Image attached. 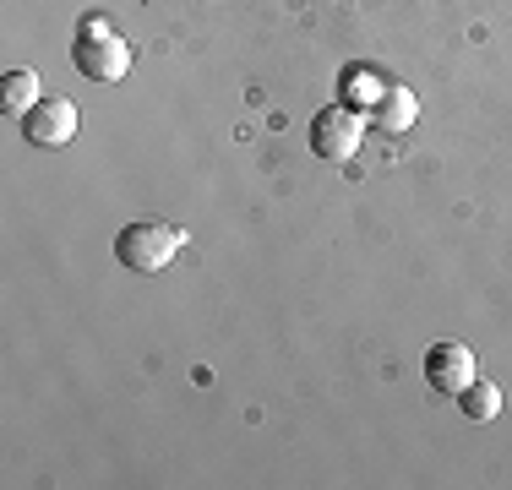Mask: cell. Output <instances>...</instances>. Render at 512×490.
<instances>
[{"label": "cell", "mask_w": 512, "mask_h": 490, "mask_svg": "<svg viewBox=\"0 0 512 490\" xmlns=\"http://www.w3.org/2000/svg\"><path fill=\"white\" fill-rule=\"evenodd\" d=\"M180 245H186V229L164 224V218H131V224L115 235V256H120V267H131V273H164V267L180 256Z\"/></svg>", "instance_id": "6da1fadb"}, {"label": "cell", "mask_w": 512, "mask_h": 490, "mask_svg": "<svg viewBox=\"0 0 512 490\" xmlns=\"http://www.w3.org/2000/svg\"><path fill=\"white\" fill-rule=\"evenodd\" d=\"M425 382L436 392H447V398H458V392L474 382V349L469 343H453V338L425 349Z\"/></svg>", "instance_id": "5b68a950"}, {"label": "cell", "mask_w": 512, "mask_h": 490, "mask_svg": "<svg viewBox=\"0 0 512 490\" xmlns=\"http://www.w3.org/2000/svg\"><path fill=\"white\" fill-rule=\"evenodd\" d=\"M458 409L469 414V420H496L502 414V387H491V382H469L458 392Z\"/></svg>", "instance_id": "ba28073f"}, {"label": "cell", "mask_w": 512, "mask_h": 490, "mask_svg": "<svg viewBox=\"0 0 512 490\" xmlns=\"http://www.w3.org/2000/svg\"><path fill=\"white\" fill-rule=\"evenodd\" d=\"M360 142H365V120L355 115V104L316 109V120H311V153L322 158V164H349V158L360 153Z\"/></svg>", "instance_id": "3957f363"}, {"label": "cell", "mask_w": 512, "mask_h": 490, "mask_svg": "<svg viewBox=\"0 0 512 490\" xmlns=\"http://www.w3.org/2000/svg\"><path fill=\"white\" fill-rule=\"evenodd\" d=\"M39 77H33V71H6V77H0V109H6V115H28L33 104H39Z\"/></svg>", "instance_id": "52a82bcc"}, {"label": "cell", "mask_w": 512, "mask_h": 490, "mask_svg": "<svg viewBox=\"0 0 512 490\" xmlns=\"http://www.w3.org/2000/svg\"><path fill=\"white\" fill-rule=\"evenodd\" d=\"M71 66L88 82H120L131 71V44L120 39V33H109L99 17H88L77 33V44H71Z\"/></svg>", "instance_id": "7a4b0ae2"}, {"label": "cell", "mask_w": 512, "mask_h": 490, "mask_svg": "<svg viewBox=\"0 0 512 490\" xmlns=\"http://www.w3.org/2000/svg\"><path fill=\"white\" fill-rule=\"evenodd\" d=\"M17 120H22V137L33 147H66V142H77V131H82V109L71 104V98H55V93H44L39 104Z\"/></svg>", "instance_id": "277c9868"}, {"label": "cell", "mask_w": 512, "mask_h": 490, "mask_svg": "<svg viewBox=\"0 0 512 490\" xmlns=\"http://www.w3.org/2000/svg\"><path fill=\"white\" fill-rule=\"evenodd\" d=\"M414 120H420V98H414V88H404V82H387L382 98L371 104V126L382 131V137H404Z\"/></svg>", "instance_id": "8992f818"}]
</instances>
